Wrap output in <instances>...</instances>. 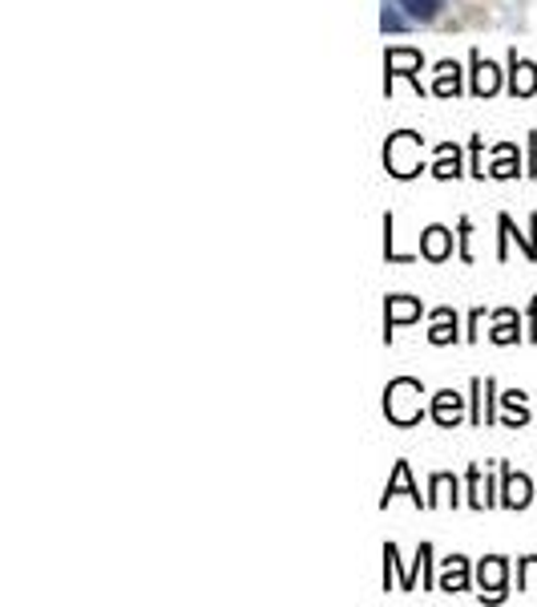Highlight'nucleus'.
Here are the masks:
<instances>
[{
  "label": "nucleus",
  "mask_w": 537,
  "mask_h": 607,
  "mask_svg": "<svg viewBox=\"0 0 537 607\" xmlns=\"http://www.w3.org/2000/svg\"><path fill=\"white\" fill-rule=\"evenodd\" d=\"M424 389L421 381H412V376H397L392 385L384 389V414L388 421H397V426H412V421H421L424 414Z\"/></svg>",
  "instance_id": "f257e3e1"
},
{
  "label": "nucleus",
  "mask_w": 537,
  "mask_h": 607,
  "mask_svg": "<svg viewBox=\"0 0 537 607\" xmlns=\"http://www.w3.org/2000/svg\"><path fill=\"white\" fill-rule=\"evenodd\" d=\"M384 167L388 175H397V179H412V175H421L424 162H421V138L412 134V130H400L388 138L384 146Z\"/></svg>",
  "instance_id": "f03ea898"
},
{
  "label": "nucleus",
  "mask_w": 537,
  "mask_h": 607,
  "mask_svg": "<svg viewBox=\"0 0 537 607\" xmlns=\"http://www.w3.org/2000/svg\"><path fill=\"white\" fill-rule=\"evenodd\" d=\"M384 69H388V86H392V78H409L421 86V53L416 49H388V57H384Z\"/></svg>",
  "instance_id": "7ed1b4c3"
},
{
  "label": "nucleus",
  "mask_w": 537,
  "mask_h": 607,
  "mask_svg": "<svg viewBox=\"0 0 537 607\" xmlns=\"http://www.w3.org/2000/svg\"><path fill=\"white\" fill-rule=\"evenodd\" d=\"M501 474H505V482H501V506H510V510L529 506V498H534L529 479H525V474H513V470H501Z\"/></svg>",
  "instance_id": "20e7f679"
},
{
  "label": "nucleus",
  "mask_w": 537,
  "mask_h": 607,
  "mask_svg": "<svg viewBox=\"0 0 537 607\" xmlns=\"http://www.w3.org/2000/svg\"><path fill=\"white\" fill-rule=\"evenodd\" d=\"M505 575H510V567H505V559H485L481 567H477V580H481V595H489V599H501L505 595Z\"/></svg>",
  "instance_id": "39448f33"
},
{
  "label": "nucleus",
  "mask_w": 537,
  "mask_h": 607,
  "mask_svg": "<svg viewBox=\"0 0 537 607\" xmlns=\"http://www.w3.org/2000/svg\"><path fill=\"white\" fill-rule=\"evenodd\" d=\"M510 93L513 98H529V93H537V65L517 57V53H513V61H510Z\"/></svg>",
  "instance_id": "423d86ee"
},
{
  "label": "nucleus",
  "mask_w": 537,
  "mask_h": 607,
  "mask_svg": "<svg viewBox=\"0 0 537 607\" xmlns=\"http://www.w3.org/2000/svg\"><path fill=\"white\" fill-rule=\"evenodd\" d=\"M460 417H465V397H460V393H453V389L436 393V397H433V421H436V426L453 429Z\"/></svg>",
  "instance_id": "0eeeda50"
},
{
  "label": "nucleus",
  "mask_w": 537,
  "mask_h": 607,
  "mask_svg": "<svg viewBox=\"0 0 537 607\" xmlns=\"http://www.w3.org/2000/svg\"><path fill=\"white\" fill-rule=\"evenodd\" d=\"M501 90V69L493 61H485L481 53H473V93L477 98H493Z\"/></svg>",
  "instance_id": "6e6552de"
},
{
  "label": "nucleus",
  "mask_w": 537,
  "mask_h": 607,
  "mask_svg": "<svg viewBox=\"0 0 537 607\" xmlns=\"http://www.w3.org/2000/svg\"><path fill=\"white\" fill-rule=\"evenodd\" d=\"M421 256L433 259V263H441V259L453 256V232H448V227H424V235H421Z\"/></svg>",
  "instance_id": "1a4fd4ad"
},
{
  "label": "nucleus",
  "mask_w": 537,
  "mask_h": 607,
  "mask_svg": "<svg viewBox=\"0 0 537 607\" xmlns=\"http://www.w3.org/2000/svg\"><path fill=\"white\" fill-rule=\"evenodd\" d=\"M409 321H421V300H412V296H392L388 300V312H384L388 340H392V328H397V324H409Z\"/></svg>",
  "instance_id": "9d476101"
},
{
  "label": "nucleus",
  "mask_w": 537,
  "mask_h": 607,
  "mask_svg": "<svg viewBox=\"0 0 537 607\" xmlns=\"http://www.w3.org/2000/svg\"><path fill=\"white\" fill-rule=\"evenodd\" d=\"M397 494H409V498H412V503H416V506H429V503H424V498H421V491L412 486L409 462H397V474H392V479H388V486H384V506L392 503Z\"/></svg>",
  "instance_id": "9b49d317"
},
{
  "label": "nucleus",
  "mask_w": 537,
  "mask_h": 607,
  "mask_svg": "<svg viewBox=\"0 0 537 607\" xmlns=\"http://www.w3.org/2000/svg\"><path fill=\"white\" fill-rule=\"evenodd\" d=\"M441 592H469V563L460 555L445 559V571H441Z\"/></svg>",
  "instance_id": "f8f14e48"
},
{
  "label": "nucleus",
  "mask_w": 537,
  "mask_h": 607,
  "mask_svg": "<svg viewBox=\"0 0 537 607\" xmlns=\"http://www.w3.org/2000/svg\"><path fill=\"white\" fill-rule=\"evenodd\" d=\"M433 345H453L457 340V312L453 308H436L433 312V328H429Z\"/></svg>",
  "instance_id": "ddd939ff"
},
{
  "label": "nucleus",
  "mask_w": 537,
  "mask_h": 607,
  "mask_svg": "<svg viewBox=\"0 0 537 607\" xmlns=\"http://www.w3.org/2000/svg\"><path fill=\"white\" fill-rule=\"evenodd\" d=\"M433 93H436V98H457V93H460V65H453V61L436 65Z\"/></svg>",
  "instance_id": "4468645a"
},
{
  "label": "nucleus",
  "mask_w": 537,
  "mask_h": 607,
  "mask_svg": "<svg viewBox=\"0 0 537 607\" xmlns=\"http://www.w3.org/2000/svg\"><path fill=\"white\" fill-rule=\"evenodd\" d=\"M397 4L412 21H421V25H429V21H436V16L445 13V0H397Z\"/></svg>",
  "instance_id": "2eb2a0df"
},
{
  "label": "nucleus",
  "mask_w": 537,
  "mask_h": 607,
  "mask_svg": "<svg viewBox=\"0 0 537 607\" xmlns=\"http://www.w3.org/2000/svg\"><path fill=\"white\" fill-rule=\"evenodd\" d=\"M433 175H436V179H457V175H460V150H457V146L445 143L441 150H436Z\"/></svg>",
  "instance_id": "dca6fc26"
},
{
  "label": "nucleus",
  "mask_w": 537,
  "mask_h": 607,
  "mask_svg": "<svg viewBox=\"0 0 537 607\" xmlns=\"http://www.w3.org/2000/svg\"><path fill=\"white\" fill-rule=\"evenodd\" d=\"M380 25H384V33H404V29L412 25V16H400V4L392 0H384V13H380Z\"/></svg>",
  "instance_id": "f3484780"
},
{
  "label": "nucleus",
  "mask_w": 537,
  "mask_h": 607,
  "mask_svg": "<svg viewBox=\"0 0 537 607\" xmlns=\"http://www.w3.org/2000/svg\"><path fill=\"white\" fill-rule=\"evenodd\" d=\"M436 503H453L457 506V479H448V474H436L433 479V498H429V506Z\"/></svg>",
  "instance_id": "a211bd4d"
},
{
  "label": "nucleus",
  "mask_w": 537,
  "mask_h": 607,
  "mask_svg": "<svg viewBox=\"0 0 537 607\" xmlns=\"http://www.w3.org/2000/svg\"><path fill=\"white\" fill-rule=\"evenodd\" d=\"M493 340H498V345H513V340H517V316H513V312H498V328H493Z\"/></svg>",
  "instance_id": "6ab92c4d"
},
{
  "label": "nucleus",
  "mask_w": 537,
  "mask_h": 607,
  "mask_svg": "<svg viewBox=\"0 0 537 607\" xmlns=\"http://www.w3.org/2000/svg\"><path fill=\"white\" fill-rule=\"evenodd\" d=\"M505 409H510V426H525V421H529V409H525V393H517V389H513V393H505Z\"/></svg>",
  "instance_id": "aec40b11"
},
{
  "label": "nucleus",
  "mask_w": 537,
  "mask_h": 607,
  "mask_svg": "<svg viewBox=\"0 0 537 607\" xmlns=\"http://www.w3.org/2000/svg\"><path fill=\"white\" fill-rule=\"evenodd\" d=\"M498 162H493V170H489V175H493V179H513V175H517V162H513V155H517V150H513V146H501L498 150Z\"/></svg>",
  "instance_id": "412c9836"
},
{
  "label": "nucleus",
  "mask_w": 537,
  "mask_h": 607,
  "mask_svg": "<svg viewBox=\"0 0 537 607\" xmlns=\"http://www.w3.org/2000/svg\"><path fill=\"white\" fill-rule=\"evenodd\" d=\"M517 587H522V592H537V555H529L522 567H517Z\"/></svg>",
  "instance_id": "4be33fe9"
}]
</instances>
